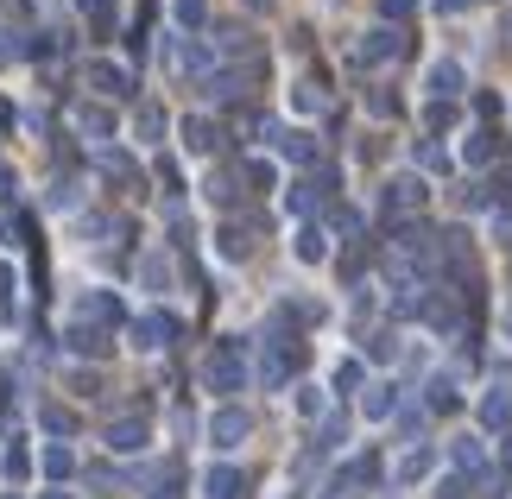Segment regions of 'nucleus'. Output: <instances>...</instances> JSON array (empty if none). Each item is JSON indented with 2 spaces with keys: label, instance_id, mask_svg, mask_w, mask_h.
Listing matches in <instances>:
<instances>
[{
  "label": "nucleus",
  "instance_id": "f03ea898",
  "mask_svg": "<svg viewBox=\"0 0 512 499\" xmlns=\"http://www.w3.org/2000/svg\"><path fill=\"white\" fill-rule=\"evenodd\" d=\"M215 436H222V443H241V436H247V417L241 411H222V417H215Z\"/></svg>",
  "mask_w": 512,
  "mask_h": 499
},
{
  "label": "nucleus",
  "instance_id": "7ed1b4c3",
  "mask_svg": "<svg viewBox=\"0 0 512 499\" xmlns=\"http://www.w3.org/2000/svg\"><path fill=\"white\" fill-rule=\"evenodd\" d=\"M456 462L462 468H481V443H475V436H462V443H456Z\"/></svg>",
  "mask_w": 512,
  "mask_h": 499
},
{
  "label": "nucleus",
  "instance_id": "20e7f679",
  "mask_svg": "<svg viewBox=\"0 0 512 499\" xmlns=\"http://www.w3.org/2000/svg\"><path fill=\"white\" fill-rule=\"evenodd\" d=\"M468 158H475V165H481V158H500V139H494V133H481L475 146H468Z\"/></svg>",
  "mask_w": 512,
  "mask_h": 499
},
{
  "label": "nucleus",
  "instance_id": "f257e3e1",
  "mask_svg": "<svg viewBox=\"0 0 512 499\" xmlns=\"http://www.w3.org/2000/svg\"><path fill=\"white\" fill-rule=\"evenodd\" d=\"M481 424L487 430H512V392H487L481 398Z\"/></svg>",
  "mask_w": 512,
  "mask_h": 499
}]
</instances>
